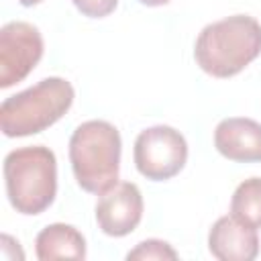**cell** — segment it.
I'll use <instances>...</instances> for the list:
<instances>
[{"label": "cell", "instance_id": "6da1fadb", "mask_svg": "<svg viewBox=\"0 0 261 261\" xmlns=\"http://www.w3.org/2000/svg\"><path fill=\"white\" fill-rule=\"evenodd\" d=\"M261 53V22L249 14H232L206 24L194 45V59L212 77L241 73Z\"/></svg>", "mask_w": 261, "mask_h": 261}, {"label": "cell", "instance_id": "7a4b0ae2", "mask_svg": "<svg viewBox=\"0 0 261 261\" xmlns=\"http://www.w3.org/2000/svg\"><path fill=\"white\" fill-rule=\"evenodd\" d=\"M122 141L114 124L86 120L69 137V163L77 186L90 194H102L118 184Z\"/></svg>", "mask_w": 261, "mask_h": 261}, {"label": "cell", "instance_id": "3957f363", "mask_svg": "<svg viewBox=\"0 0 261 261\" xmlns=\"http://www.w3.org/2000/svg\"><path fill=\"white\" fill-rule=\"evenodd\" d=\"M4 184L10 206L24 216L45 212L57 196V159L49 147L33 145L4 157Z\"/></svg>", "mask_w": 261, "mask_h": 261}, {"label": "cell", "instance_id": "277c9868", "mask_svg": "<svg viewBox=\"0 0 261 261\" xmlns=\"http://www.w3.org/2000/svg\"><path fill=\"white\" fill-rule=\"evenodd\" d=\"M73 86L63 77H45L0 104L4 137H31L55 124L73 104Z\"/></svg>", "mask_w": 261, "mask_h": 261}, {"label": "cell", "instance_id": "5b68a950", "mask_svg": "<svg viewBox=\"0 0 261 261\" xmlns=\"http://www.w3.org/2000/svg\"><path fill=\"white\" fill-rule=\"evenodd\" d=\"M133 159L137 171L151 181H165L177 175L188 161V143L179 130L155 124L135 139Z\"/></svg>", "mask_w": 261, "mask_h": 261}, {"label": "cell", "instance_id": "8992f818", "mask_svg": "<svg viewBox=\"0 0 261 261\" xmlns=\"http://www.w3.org/2000/svg\"><path fill=\"white\" fill-rule=\"evenodd\" d=\"M43 57L39 29L24 20L6 22L0 29V88L22 82Z\"/></svg>", "mask_w": 261, "mask_h": 261}, {"label": "cell", "instance_id": "52a82bcc", "mask_svg": "<svg viewBox=\"0 0 261 261\" xmlns=\"http://www.w3.org/2000/svg\"><path fill=\"white\" fill-rule=\"evenodd\" d=\"M143 218V194L133 181H118L102 192L96 204L98 228L108 237L130 234Z\"/></svg>", "mask_w": 261, "mask_h": 261}, {"label": "cell", "instance_id": "ba28073f", "mask_svg": "<svg viewBox=\"0 0 261 261\" xmlns=\"http://www.w3.org/2000/svg\"><path fill=\"white\" fill-rule=\"evenodd\" d=\"M208 251L220 261H253L259 255L257 228L232 214L220 216L208 232Z\"/></svg>", "mask_w": 261, "mask_h": 261}, {"label": "cell", "instance_id": "9c48e42d", "mask_svg": "<svg viewBox=\"0 0 261 261\" xmlns=\"http://www.w3.org/2000/svg\"><path fill=\"white\" fill-rule=\"evenodd\" d=\"M216 151L237 163L261 161V124L253 118H224L214 128Z\"/></svg>", "mask_w": 261, "mask_h": 261}, {"label": "cell", "instance_id": "30bf717a", "mask_svg": "<svg viewBox=\"0 0 261 261\" xmlns=\"http://www.w3.org/2000/svg\"><path fill=\"white\" fill-rule=\"evenodd\" d=\"M35 253L41 261L84 259L86 257V239L75 226L65 224V222H53L37 234Z\"/></svg>", "mask_w": 261, "mask_h": 261}, {"label": "cell", "instance_id": "8fae6325", "mask_svg": "<svg viewBox=\"0 0 261 261\" xmlns=\"http://www.w3.org/2000/svg\"><path fill=\"white\" fill-rule=\"evenodd\" d=\"M230 214L253 228L261 226V177H249L237 186L230 198Z\"/></svg>", "mask_w": 261, "mask_h": 261}, {"label": "cell", "instance_id": "7c38bea8", "mask_svg": "<svg viewBox=\"0 0 261 261\" xmlns=\"http://www.w3.org/2000/svg\"><path fill=\"white\" fill-rule=\"evenodd\" d=\"M128 261H165V259H177L175 249L161 241V239H147L141 241L133 251L126 253Z\"/></svg>", "mask_w": 261, "mask_h": 261}, {"label": "cell", "instance_id": "4fadbf2b", "mask_svg": "<svg viewBox=\"0 0 261 261\" xmlns=\"http://www.w3.org/2000/svg\"><path fill=\"white\" fill-rule=\"evenodd\" d=\"M73 6L88 18H104L114 12L118 0H71Z\"/></svg>", "mask_w": 261, "mask_h": 261}, {"label": "cell", "instance_id": "5bb4252c", "mask_svg": "<svg viewBox=\"0 0 261 261\" xmlns=\"http://www.w3.org/2000/svg\"><path fill=\"white\" fill-rule=\"evenodd\" d=\"M143 6H163V4H169L171 0H139Z\"/></svg>", "mask_w": 261, "mask_h": 261}, {"label": "cell", "instance_id": "9a60e30c", "mask_svg": "<svg viewBox=\"0 0 261 261\" xmlns=\"http://www.w3.org/2000/svg\"><path fill=\"white\" fill-rule=\"evenodd\" d=\"M18 4H22V6H37V4H41L43 0H16Z\"/></svg>", "mask_w": 261, "mask_h": 261}]
</instances>
